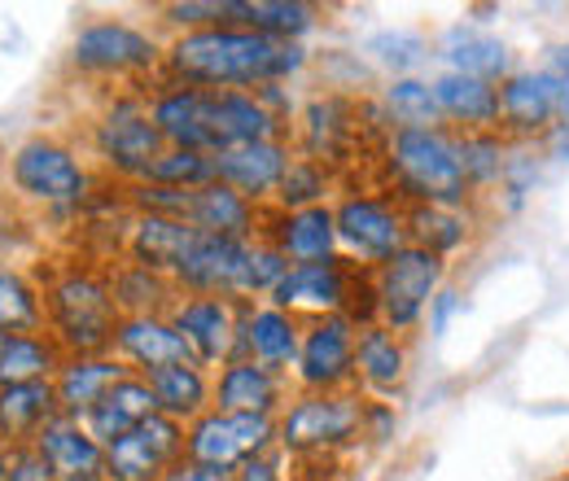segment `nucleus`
<instances>
[{
	"mask_svg": "<svg viewBox=\"0 0 569 481\" xmlns=\"http://www.w3.org/2000/svg\"><path fill=\"white\" fill-rule=\"evenodd\" d=\"M307 67V49L272 40L246 27H202L171 36L162 49V79L214 88V92H263L272 83H289Z\"/></svg>",
	"mask_w": 569,
	"mask_h": 481,
	"instance_id": "nucleus-1",
	"label": "nucleus"
},
{
	"mask_svg": "<svg viewBox=\"0 0 569 481\" xmlns=\"http://www.w3.org/2000/svg\"><path fill=\"white\" fill-rule=\"evenodd\" d=\"M149 114L171 149H193L211 158L223 149L289 137V128L263 106L259 92H214L158 79V88L149 92Z\"/></svg>",
	"mask_w": 569,
	"mask_h": 481,
	"instance_id": "nucleus-2",
	"label": "nucleus"
},
{
	"mask_svg": "<svg viewBox=\"0 0 569 481\" xmlns=\"http://www.w3.org/2000/svg\"><path fill=\"white\" fill-rule=\"evenodd\" d=\"M44 333L62 345V354H106L119 333V302L110 289V268L62 263L40 280Z\"/></svg>",
	"mask_w": 569,
	"mask_h": 481,
	"instance_id": "nucleus-3",
	"label": "nucleus"
},
{
	"mask_svg": "<svg viewBox=\"0 0 569 481\" xmlns=\"http://www.w3.org/2000/svg\"><path fill=\"white\" fill-rule=\"evenodd\" d=\"M381 171H386V193H395L403 207H469L473 202L451 128L386 132Z\"/></svg>",
	"mask_w": 569,
	"mask_h": 481,
	"instance_id": "nucleus-4",
	"label": "nucleus"
},
{
	"mask_svg": "<svg viewBox=\"0 0 569 481\" xmlns=\"http://www.w3.org/2000/svg\"><path fill=\"white\" fill-rule=\"evenodd\" d=\"M368 424V399L359 390L289 394L277 415V451L284 460H329L356 451Z\"/></svg>",
	"mask_w": 569,
	"mask_h": 481,
	"instance_id": "nucleus-5",
	"label": "nucleus"
},
{
	"mask_svg": "<svg viewBox=\"0 0 569 481\" xmlns=\"http://www.w3.org/2000/svg\"><path fill=\"white\" fill-rule=\"evenodd\" d=\"M4 176L22 202L58 214L88 207L97 184L92 167L58 137H27L22 144H13V153L4 158Z\"/></svg>",
	"mask_w": 569,
	"mask_h": 481,
	"instance_id": "nucleus-6",
	"label": "nucleus"
},
{
	"mask_svg": "<svg viewBox=\"0 0 569 481\" xmlns=\"http://www.w3.org/2000/svg\"><path fill=\"white\" fill-rule=\"evenodd\" d=\"M298 320H320V315H351L359 329L377 320L372 307V272H363L347 259L329 263H293L281 275V284L268 298Z\"/></svg>",
	"mask_w": 569,
	"mask_h": 481,
	"instance_id": "nucleus-7",
	"label": "nucleus"
},
{
	"mask_svg": "<svg viewBox=\"0 0 569 481\" xmlns=\"http://www.w3.org/2000/svg\"><path fill=\"white\" fill-rule=\"evenodd\" d=\"M162 149H167V140L149 114V92L144 97L141 92L110 97L88 128V153L97 158V167L128 184H141Z\"/></svg>",
	"mask_w": 569,
	"mask_h": 481,
	"instance_id": "nucleus-8",
	"label": "nucleus"
},
{
	"mask_svg": "<svg viewBox=\"0 0 569 481\" xmlns=\"http://www.w3.org/2000/svg\"><path fill=\"white\" fill-rule=\"evenodd\" d=\"M162 49L153 31L123 18H92L74 31L71 67L83 79H114V83H137V79H162Z\"/></svg>",
	"mask_w": 569,
	"mask_h": 481,
	"instance_id": "nucleus-9",
	"label": "nucleus"
},
{
	"mask_svg": "<svg viewBox=\"0 0 569 481\" xmlns=\"http://www.w3.org/2000/svg\"><path fill=\"white\" fill-rule=\"evenodd\" d=\"M333 219H338V250H342V259L363 268V272L381 268L403 245H412L408 207L395 193H386V189L342 193L333 202Z\"/></svg>",
	"mask_w": 569,
	"mask_h": 481,
	"instance_id": "nucleus-10",
	"label": "nucleus"
},
{
	"mask_svg": "<svg viewBox=\"0 0 569 481\" xmlns=\"http://www.w3.org/2000/svg\"><path fill=\"white\" fill-rule=\"evenodd\" d=\"M442 284H447V259L429 254L426 245H403L395 259H386L381 268H372L377 324H386L390 333L408 338L412 329L426 324L429 302L438 298Z\"/></svg>",
	"mask_w": 569,
	"mask_h": 481,
	"instance_id": "nucleus-11",
	"label": "nucleus"
},
{
	"mask_svg": "<svg viewBox=\"0 0 569 481\" xmlns=\"http://www.w3.org/2000/svg\"><path fill=\"white\" fill-rule=\"evenodd\" d=\"M277 451V415H241L211 408L184 429V460L207 469H246Z\"/></svg>",
	"mask_w": 569,
	"mask_h": 481,
	"instance_id": "nucleus-12",
	"label": "nucleus"
},
{
	"mask_svg": "<svg viewBox=\"0 0 569 481\" xmlns=\"http://www.w3.org/2000/svg\"><path fill=\"white\" fill-rule=\"evenodd\" d=\"M356 342L359 324L351 315L302 320V345H298V363L289 372V385L298 394L356 390Z\"/></svg>",
	"mask_w": 569,
	"mask_h": 481,
	"instance_id": "nucleus-13",
	"label": "nucleus"
},
{
	"mask_svg": "<svg viewBox=\"0 0 569 481\" xmlns=\"http://www.w3.org/2000/svg\"><path fill=\"white\" fill-rule=\"evenodd\" d=\"M363 128H372V123H363V101L342 97V92H325V97H311L302 106V114L289 128V140L298 153L338 171L342 162H351Z\"/></svg>",
	"mask_w": 569,
	"mask_h": 481,
	"instance_id": "nucleus-14",
	"label": "nucleus"
},
{
	"mask_svg": "<svg viewBox=\"0 0 569 481\" xmlns=\"http://www.w3.org/2000/svg\"><path fill=\"white\" fill-rule=\"evenodd\" d=\"M167 320L184 338L198 368L219 372L237 354V329H241V302L214 298V293H176Z\"/></svg>",
	"mask_w": 569,
	"mask_h": 481,
	"instance_id": "nucleus-15",
	"label": "nucleus"
},
{
	"mask_svg": "<svg viewBox=\"0 0 569 481\" xmlns=\"http://www.w3.org/2000/svg\"><path fill=\"white\" fill-rule=\"evenodd\" d=\"M561 123H566V97H561V79L548 67L512 70L499 83V132L508 140L548 137Z\"/></svg>",
	"mask_w": 569,
	"mask_h": 481,
	"instance_id": "nucleus-16",
	"label": "nucleus"
},
{
	"mask_svg": "<svg viewBox=\"0 0 569 481\" xmlns=\"http://www.w3.org/2000/svg\"><path fill=\"white\" fill-rule=\"evenodd\" d=\"M184 460V424L149 415L128 438L106 447V481H162Z\"/></svg>",
	"mask_w": 569,
	"mask_h": 481,
	"instance_id": "nucleus-17",
	"label": "nucleus"
},
{
	"mask_svg": "<svg viewBox=\"0 0 569 481\" xmlns=\"http://www.w3.org/2000/svg\"><path fill=\"white\" fill-rule=\"evenodd\" d=\"M293 162V140H259V144H241V149H223L214 153V180L237 189L241 198H250L254 207H272L277 189H281L284 171Z\"/></svg>",
	"mask_w": 569,
	"mask_h": 481,
	"instance_id": "nucleus-18",
	"label": "nucleus"
},
{
	"mask_svg": "<svg viewBox=\"0 0 569 481\" xmlns=\"http://www.w3.org/2000/svg\"><path fill=\"white\" fill-rule=\"evenodd\" d=\"M263 241L281 254L289 268L293 263H329V259H342L333 207H307V210L268 207V214H263Z\"/></svg>",
	"mask_w": 569,
	"mask_h": 481,
	"instance_id": "nucleus-19",
	"label": "nucleus"
},
{
	"mask_svg": "<svg viewBox=\"0 0 569 481\" xmlns=\"http://www.w3.org/2000/svg\"><path fill=\"white\" fill-rule=\"evenodd\" d=\"M302 345V320L272 302H241V329H237V354L254 359L272 372H293Z\"/></svg>",
	"mask_w": 569,
	"mask_h": 481,
	"instance_id": "nucleus-20",
	"label": "nucleus"
},
{
	"mask_svg": "<svg viewBox=\"0 0 569 481\" xmlns=\"http://www.w3.org/2000/svg\"><path fill=\"white\" fill-rule=\"evenodd\" d=\"M408 372H412V350L408 338L390 333L386 324H363L356 342V390L363 399H377V403H395V394L408 385Z\"/></svg>",
	"mask_w": 569,
	"mask_h": 481,
	"instance_id": "nucleus-21",
	"label": "nucleus"
},
{
	"mask_svg": "<svg viewBox=\"0 0 569 481\" xmlns=\"http://www.w3.org/2000/svg\"><path fill=\"white\" fill-rule=\"evenodd\" d=\"M289 377L272 372L254 359L232 354L219 372H214V408L219 412H241V415H281L289 403Z\"/></svg>",
	"mask_w": 569,
	"mask_h": 481,
	"instance_id": "nucleus-22",
	"label": "nucleus"
},
{
	"mask_svg": "<svg viewBox=\"0 0 569 481\" xmlns=\"http://www.w3.org/2000/svg\"><path fill=\"white\" fill-rule=\"evenodd\" d=\"M263 214L268 210L254 207L250 198H241L237 189H228V184H202V189H193L189 193V202H184V223H193L198 232H207V237H228V241H259L263 237Z\"/></svg>",
	"mask_w": 569,
	"mask_h": 481,
	"instance_id": "nucleus-23",
	"label": "nucleus"
},
{
	"mask_svg": "<svg viewBox=\"0 0 569 481\" xmlns=\"http://www.w3.org/2000/svg\"><path fill=\"white\" fill-rule=\"evenodd\" d=\"M36 451L44 455L53 481H106V447L74 415H53L40 429Z\"/></svg>",
	"mask_w": 569,
	"mask_h": 481,
	"instance_id": "nucleus-24",
	"label": "nucleus"
},
{
	"mask_svg": "<svg viewBox=\"0 0 569 481\" xmlns=\"http://www.w3.org/2000/svg\"><path fill=\"white\" fill-rule=\"evenodd\" d=\"M114 354L137 377H149L158 368H176V363H193L189 345L167 315H123L119 333H114Z\"/></svg>",
	"mask_w": 569,
	"mask_h": 481,
	"instance_id": "nucleus-25",
	"label": "nucleus"
},
{
	"mask_svg": "<svg viewBox=\"0 0 569 481\" xmlns=\"http://www.w3.org/2000/svg\"><path fill=\"white\" fill-rule=\"evenodd\" d=\"M198 241V228L184 223V219H171V214H141L132 210L128 228H123V259L144 263L153 272L176 275V268L184 263V254L193 250Z\"/></svg>",
	"mask_w": 569,
	"mask_h": 481,
	"instance_id": "nucleus-26",
	"label": "nucleus"
},
{
	"mask_svg": "<svg viewBox=\"0 0 569 481\" xmlns=\"http://www.w3.org/2000/svg\"><path fill=\"white\" fill-rule=\"evenodd\" d=\"M123 377H128V363L114 350H106V354H67L58 377H53L58 412L83 420L106 399V390H114Z\"/></svg>",
	"mask_w": 569,
	"mask_h": 481,
	"instance_id": "nucleus-27",
	"label": "nucleus"
},
{
	"mask_svg": "<svg viewBox=\"0 0 569 481\" xmlns=\"http://www.w3.org/2000/svg\"><path fill=\"white\" fill-rule=\"evenodd\" d=\"M433 58L442 62V70H456V74H473V79H487V83H503L512 74V53L508 44L473 27V22H456L447 27L438 40H433Z\"/></svg>",
	"mask_w": 569,
	"mask_h": 481,
	"instance_id": "nucleus-28",
	"label": "nucleus"
},
{
	"mask_svg": "<svg viewBox=\"0 0 569 481\" xmlns=\"http://www.w3.org/2000/svg\"><path fill=\"white\" fill-rule=\"evenodd\" d=\"M433 92H438L442 123L451 132H460V137L465 132H499V83L456 74V70H438Z\"/></svg>",
	"mask_w": 569,
	"mask_h": 481,
	"instance_id": "nucleus-29",
	"label": "nucleus"
},
{
	"mask_svg": "<svg viewBox=\"0 0 569 481\" xmlns=\"http://www.w3.org/2000/svg\"><path fill=\"white\" fill-rule=\"evenodd\" d=\"M149 390H153V403L158 412L180 420L184 429L207 415L214 408V372L198 368V363H176V368H158L144 377Z\"/></svg>",
	"mask_w": 569,
	"mask_h": 481,
	"instance_id": "nucleus-30",
	"label": "nucleus"
},
{
	"mask_svg": "<svg viewBox=\"0 0 569 481\" xmlns=\"http://www.w3.org/2000/svg\"><path fill=\"white\" fill-rule=\"evenodd\" d=\"M149 415H158L153 390H149V381H144V377L128 372L114 390H106V399H101L92 412L83 415V424H88V433H92L101 447H110V442L128 438V433H132L137 424H144Z\"/></svg>",
	"mask_w": 569,
	"mask_h": 481,
	"instance_id": "nucleus-31",
	"label": "nucleus"
},
{
	"mask_svg": "<svg viewBox=\"0 0 569 481\" xmlns=\"http://www.w3.org/2000/svg\"><path fill=\"white\" fill-rule=\"evenodd\" d=\"M58 412L53 381H31V385H0V447H31L40 429Z\"/></svg>",
	"mask_w": 569,
	"mask_h": 481,
	"instance_id": "nucleus-32",
	"label": "nucleus"
},
{
	"mask_svg": "<svg viewBox=\"0 0 569 481\" xmlns=\"http://www.w3.org/2000/svg\"><path fill=\"white\" fill-rule=\"evenodd\" d=\"M320 22L316 4L302 0H228V22L223 27H246L272 40H289L302 44V36H311Z\"/></svg>",
	"mask_w": 569,
	"mask_h": 481,
	"instance_id": "nucleus-33",
	"label": "nucleus"
},
{
	"mask_svg": "<svg viewBox=\"0 0 569 481\" xmlns=\"http://www.w3.org/2000/svg\"><path fill=\"white\" fill-rule=\"evenodd\" d=\"M381 114H386L390 132H399V128H408V132L447 128V123H442V110H438L433 79H426V74L386 79V88H381Z\"/></svg>",
	"mask_w": 569,
	"mask_h": 481,
	"instance_id": "nucleus-34",
	"label": "nucleus"
},
{
	"mask_svg": "<svg viewBox=\"0 0 569 481\" xmlns=\"http://www.w3.org/2000/svg\"><path fill=\"white\" fill-rule=\"evenodd\" d=\"M110 289H114V302L123 315H167L176 293H180L171 275L132 263V259H119L110 268Z\"/></svg>",
	"mask_w": 569,
	"mask_h": 481,
	"instance_id": "nucleus-35",
	"label": "nucleus"
},
{
	"mask_svg": "<svg viewBox=\"0 0 569 481\" xmlns=\"http://www.w3.org/2000/svg\"><path fill=\"white\" fill-rule=\"evenodd\" d=\"M62 359H67L62 345L49 333H4V342H0V385L53 381Z\"/></svg>",
	"mask_w": 569,
	"mask_h": 481,
	"instance_id": "nucleus-36",
	"label": "nucleus"
},
{
	"mask_svg": "<svg viewBox=\"0 0 569 481\" xmlns=\"http://www.w3.org/2000/svg\"><path fill=\"white\" fill-rule=\"evenodd\" d=\"M478 219L469 214V207H408V232L412 245H426L429 254L451 259L473 241Z\"/></svg>",
	"mask_w": 569,
	"mask_h": 481,
	"instance_id": "nucleus-37",
	"label": "nucleus"
},
{
	"mask_svg": "<svg viewBox=\"0 0 569 481\" xmlns=\"http://www.w3.org/2000/svg\"><path fill=\"white\" fill-rule=\"evenodd\" d=\"M333 189H338V171H329L325 162H316V158H307V153L293 149V162H289L281 189H277V198H272V210L329 207Z\"/></svg>",
	"mask_w": 569,
	"mask_h": 481,
	"instance_id": "nucleus-38",
	"label": "nucleus"
},
{
	"mask_svg": "<svg viewBox=\"0 0 569 481\" xmlns=\"http://www.w3.org/2000/svg\"><path fill=\"white\" fill-rule=\"evenodd\" d=\"M0 333H44L40 284L4 263H0Z\"/></svg>",
	"mask_w": 569,
	"mask_h": 481,
	"instance_id": "nucleus-39",
	"label": "nucleus"
},
{
	"mask_svg": "<svg viewBox=\"0 0 569 481\" xmlns=\"http://www.w3.org/2000/svg\"><path fill=\"white\" fill-rule=\"evenodd\" d=\"M460 144V167H465V180L473 193L491 189L508 176V137L503 132H456Z\"/></svg>",
	"mask_w": 569,
	"mask_h": 481,
	"instance_id": "nucleus-40",
	"label": "nucleus"
},
{
	"mask_svg": "<svg viewBox=\"0 0 569 481\" xmlns=\"http://www.w3.org/2000/svg\"><path fill=\"white\" fill-rule=\"evenodd\" d=\"M214 180V158L211 153H193V149H162L149 167L141 184H162V189H180V193H193L202 184Z\"/></svg>",
	"mask_w": 569,
	"mask_h": 481,
	"instance_id": "nucleus-41",
	"label": "nucleus"
},
{
	"mask_svg": "<svg viewBox=\"0 0 569 481\" xmlns=\"http://www.w3.org/2000/svg\"><path fill=\"white\" fill-rule=\"evenodd\" d=\"M363 53H368L377 67L390 70V79H399V74H417V67H421L426 58H433L426 40L412 36V31H377V36L363 44Z\"/></svg>",
	"mask_w": 569,
	"mask_h": 481,
	"instance_id": "nucleus-42",
	"label": "nucleus"
},
{
	"mask_svg": "<svg viewBox=\"0 0 569 481\" xmlns=\"http://www.w3.org/2000/svg\"><path fill=\"white\" fill-rule=\"evenodd\" d=\"M4 481H53L49 464H44V455L36 451V442H31V447H9V451H4Z\"/></svg>",
	"mask_w": 569,
	"mask_h": 481,
	"instance_id": "nucleus-43",
	"label": "nucleus"
},
{
	"mask_svg": "<svg viewBox=\"0 0 569 481\" xmlns=\"http://www.w3.org/2000/svg\"><path fill=\"white\" fill-rule=\"evenodd\" d=\"M465 307V298H460V289H451V284H442L438 289V298L429 302V315H426V324H429V333L438 338V333H447V324H451V315Z\"/></svg>",
	"mask_w": 569,
	"mask_h": 481,
	"instance_id": "nucleus-44",
	"label": "nucleus"
},
{
	"mask_svg": "<svg viewBox=\"0 0 569 481\" xmlns=\"http://www.w3.org/2000/svg\"><path fill=\"white\" fill-rule=\"evenodd\" d=\"M237 481H289V473H284V455L281 451H272V455H263V460H250L246 469H237Z\"/></svg>",
	"mask_w": 569,
	"mask_h": 481,
	"instance_id": "nucleus-45",
	"label": "nucleus"
},
{
	"mask_svg": "<svg viewBox=\"0 0 569 481\" xmlns=\"http://www.w3.org/2000/svg\"><path fill=\"white\" fill-rule=\"evenodd\" d=\"M390 429H395V403H377V399H368V424H363V438L386 442V438H390Z\"/></svg>",
	"mask_w": 569,
	"mask_h": 481,
	"instance_id": "nucleus-46",
	"label": "nucleus"
},
{
	"mask_svg": "<svg viewBox=\"0 0 569 481\" xmlns=\"http://www.w3.org/2000/svg\"><path fill=\"white\" fill-rule=\"evenodd\" d=\"M162 481H237V473H228V469H207V464H193V460H180Z\"/></svg>",
	"mask_w": 569,
	"mask_h": 481,
	"instance_id": "nucleus-47",
	"label": "nucleus"
},
{
	"mask_svg": "<svg viewBox=\"0 0 569 481\" xmlns=\"http://www.w3.org/2000/svg\"><path fill=\"white\" fill-rule=\"evenodd\" d=\"M543 67L552 70V74H561V79H569V44H552L548 58H543Z\"/></svg>",
	"mask_w": 569,
	"mask_h": 481,
	"instance_id": "nucleus-48",
	"label": "nucleus"
},
{
	"mask_svg": "<svg viewBox=\"0 0 569 481\" xmlns=\"http://www.w3.org/2000/svg\"><path fill=\"white\" fill-rule=\"evenodd\" d=\"M548 144H552V149H557V153H569V123H561V128H552V132H548Z\"/></svg>",
	"mask_w": 569,
	"mask_h": 481,
	"instance_id": "nucleus-49",
	"label": "nucleus"
},
{
	"mask_svg": "<svg viewBox=\"0 0 569 481\" xmlns=\"http://www.w3.org/2000/svg\"><path fill=\"white\" fill-rule=\"evenodd\" d=\"M0 342H4V333H0Z\"/></svg>",
	"mask_w": 569,
	"mask_h": 481,
	"instance_id": "nucleus-50",
	"label": "nucleus"
}]
</instances>
